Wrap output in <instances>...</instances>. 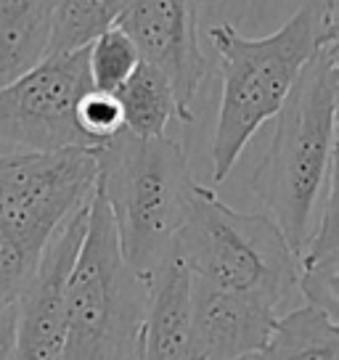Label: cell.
<instances>
[{"instance_id":"cell-20","label":"cell","mask_w":339,"mask_h":360,"mask_svg":"<svg viewBox=\"0 0 339 360\" xmlns=\"http://www.w3.org/2000/svg\"><path fill=\"white\" fill-rule=\"evenodd\" d=\"M13 331H16V304L0 310V360H13Z\"/></svg>"},{"instance_id":"cell-11","label":"cell","mask_w":339,"mask_h":360,"mask_svg":"<svg viewBox=\"0 0 339 360\" xmlns=\"http://www.w3.org/2000/svg\"><path fill=\"white\" fill-rule=\"evenodd\" d=\"M143 360H199L193 345L191 273L172 252L146 278Z\"/></svg>"},{"instance_id":"cell-21","label":"cell","mask_w":339,"mask_h":360,"mask_svg":"<svg viewBox=\"0 0 339 360\" xmlns=\"http://www.w3.org/2000/svg\"><path fill=\"white\" fill-rule=\"evenodd\" d=\"M122 360H143V347H141V339H138L136 345H133V349L124 355Z\"/></svg>"},{"instance_id":"cell-10","label":"cell","mask_w":339,"mask_h":360,"mask_svg":"<svg viewBox=\"0 0 339 360\" xmlns=\"http://www.w3.org/2000/svg\"><path fill=\"white\" fill-rule=\"evenodd\" d=\"M193 345L199 360L255 358L283 318L268 302L191 281Z\"/></svg>"},{"instance_id":"cell-2","label":"cell","mask_w":339,"mask_h":360,"mask_svg":"<svg viewBox=\"0 0 339 360\" xmlns=\"http://www.w3.org/2000/svg\"><path fill=\"white\" fill-rule=\"evenodd\" d=\"M334 143V82L321 45L276 114V133L252 175V191L300 262L316 233Z\"/></svg>"},{"instance_id":"cell-16","label":"cell","mask_w":339,"mask_h":360,"mask_svg":"<svg viewBox=\"0 0 339 360\" xmlns=\"http://www.w3.org/2000/svg\"><path fill=\"white\" fill-rule=\"evenodd\" d=\"M300 292L307 304H313L334 323H339V249L302 262Z\"/></svg>"},{"instance_id":"cell-8","label":"cell","mask_w":339,"mask_h":360,"mask_svg":"<svg viewBox=\"0 0 339 360\" xmlns=\"http://www.w3.org/2000/svg\"><path fill=\"white\" fill-rule=\"evenodd\" d=\"M117 27L170 79L178 122H193V98L210 69L199 45V0H124Z\"/></svg>"},{"instance_id":"cell-22","label":"cell","mask_w":339,"mask_h":360,"mask_svg":"<svg viewBox=\"0 0 339 360\" xmlns=\"http://www.w3.org/2000/svg\"><path fill=\"white\" fill-rule=\"evenodd\" d=\"M241 360H255V358H241Z\"/></svg>"},{"instance_id":"cell-17","label":"cell","mask_w":339,"mask_h":360,"mask_svg":"<svg viewBox=\"0 0 339 360\" xmlns=\"http://www.w3.org/2000/svg\"><path fill=\"white\" fill-rule=\"evenodd\" d=\"M77 120L82 133L91 138L93 148L106 143L109 138L120 133L124 127L122 122V106L117 93H103V90H88L85 98L77 106Z\"/></svg>"},{"instance_id":"cell-1","label":"cell","mask_w":339,"mask_h":360,"mask_svg":"<svg viewBox=\"0 0 339 360\" xmlns=\"http://www.w3.org/2000/svg\"><path fill=\"white\" fill-rule=\"evenodd\" d=\"M334 0H305L276 32L244 37L220 22L207 37L220 56V109L210 146L212 183H226L252 135L273 120L328 32Z\"/></svg>"},{"instance_id":"cell-9","label":"cell","mask_w":339,"mask_h":360,"mask_svg":"<svg viewBox=\"0 0 339 360\" xmlns=\"http://www.w3.org/2000/svg\"><path fill=\"white\" fill-rule=\"evenodd\" d=\"M88 207L69 217L16 297L13 360H61L67 345V281L88 228Z\"/></svg>"},{"instance_id":"cell-13","label":"cell","mask_w":339,"mask_h":360,"mask_svg":"<svg viewBox=\"0 0 339 360\" xmlns=\"http://www.w3.org/2000/svg\"><path fill=\"white\" fill-rule=\"evenodd\" d=\"M117 98L122 106L124 130L138 138L167 135V124L178 120V98L170 79L146 61H141L127 82L117 90Z\"/></svg>"},{"instance_id":"cell-5","label":"cell","mask_w":339,"mask_h":360,"mask_svg":"<svg viewBox=\"0 0 339 360\" xmlns=\"http://www.w3.org/2000/svg\"><path fill=\"white\" fill-rule=\"evenodd\" d=\"M146 281L124 262L98 188L67 281V345L61 360H122L141 339Z\"/></svg>"},{"instance_id":"cell-15","label":"cell","mask_w":339,"mask_h":360,"mask_svg":"<svg viewBox=\"0 0 339 360\" xmlns=\"http://www.w3.org/2000/svg\"><path fill=\"white\" fill-rule=\"evenodd\" d=\"M143 58L138 53L136 43L122 32L117 24L101 32L88 45V72L91 85L103 93H117L127 77L138 69Z\"/></svg>"},{"instance_id":"cell-19","label":"cell","mask_w":339,"mask_h":360,"mask_svg":"<svg viewBox=\"0 0 339 360\" xmlns=\"http://www.w3.org/2000/svg\"><path fill=\"white\" fill-rule=\"evenodd\" d=\"M324 53L328 58V69H331V82H334V112H337V135H339V11L334 8L331 22H328V32L324 40Z\"/></svg>"},{"instance_id":"cell-4","label":"cell","mask_w":339,"mask_h":360,"mask_svg":"<svg viewBox=\"0 0 339 360\" xmlns=\"http://www.w3.org/2000/svg\"><path fill=\"white\" fill-rule=\"evenodd\" d=\"M175 255L191 281L255 297L286 315L305 302L300 292L302 262L268 214L238 212L210 186L196 183Z\"/></svg>"},{"instance_id":"cell-7","label":"cell","mask_w":339,"mask_h":360,"mask_svg":"<svg viewBox=\"0 0 339 360\" xmlns=\"http://www.w3.org/2000/svg\"><path fill=\"white\" fill-rule=\"evenodd\" d=\"M88 90H93L88 48L48 53L37 67L0 88V148L37 154L93 148L77 120Z\"/></svg>"},{"instance_id":"cell-12","label":"cell","mask_w":339,"mask_h":360,"mask_svg":"<svg viewBox=\"0 0 339 360\" xmlns=\"http://www.w3.org/2000/svg\"><path fill=\"white\" fill-rule=\"evenodd\" d=\"M53 0H0V88L48 56Z\"/></svg>"},{"instance_id":"cell-18","label":"cell","mask_w":339,"mask_h":360,"mask_svg":"<svg viewBox=\"0 0 339 360\" xmlns=\"http://www.w3.org/2000/svg\"><path fill=\"white\" fill-rule=\"evenodd\" d=\"M337 249H339V135H337V143H334V154H331V167H328L324 210L318 214L316 233L310 238V247H307L302 262L324 257V255L337 252Z\"/></svg>"},{"instance_id":"cell-3","label":"cell","mask_w":339,"mask_h":360,"mask_svg":"<svg viewBox=\"0 0 339 360\" xmlns=\"http://www.w3.org/2000/svg\"><path fill=\"white\" fill-rule=\"evenodd\" d=\"M96 154V188L109 207L124 262L146 281L175 252L193 180L183 146L170 138H138L120 130Z\"/></svg>"},{"instance_id":"cell-14","label":"cell","mask_w":339,"mask_h":360,"mask_svg":"<svg viewBox=\"0 0 339 360\" xmlns=\"http://www.w3.org/2000/svg\"><path fill=\"white\" fill-rule=\"evenodd\" d=\"M124 0H53L48 53L79 51L117 24Z\"/></svg>"},{"instance_id":"cell-6","label":"cell","mask_w":339,"mask_h":360,"mask_svg":"<svg viewBox=\"0 0 339 360\" xmlns=\"http://www.w3.org/2000/svg\"><path fill=\"white\" fill-rule=\"evenodd\" d=\"M93 148L51 154L0 148V236L40 262L51 238L96 191Z\"/></svg>"}]
</instances>
